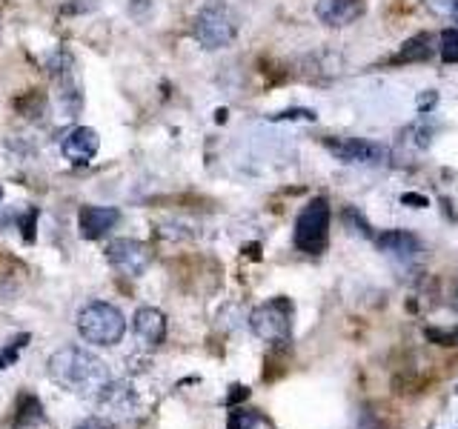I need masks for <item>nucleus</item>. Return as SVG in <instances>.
Instances as JSON below:
<instances>
[{
  "instance_id": "obj_18",
  "label": "nucleus",
  "mask_w": 458,
  "mask_h": 429,
  "mask_svg": "<svg viewBox=\"0 0 458 429\" xmlns=\"http://www.w3.org/2000/svg\"><path fill=\"white\" fill-rule=\"evenodd\" d=\"M226 429H258V415L250 409H233L229 412Z\"/></svg>"
},
{
  "instance_id": "obj_2",
  "label": "nucleus",
  "mask_w": 458,
  "mask_h": 429,
  "mask_svg": "<svg viewBox=\"0 0 458 429\" xmlns=\"http://www.w3.org/2000/svg\"><path fill=\"white\" fill-rule=\"evenodd\" d=\"M78 332L86 343L114 347L126 335V318L118 307L106 304V300H92L78 312Z\"/></svg>"
},
{
  "instance_id": "obj_6",
  "label": "nucleus",
  "mask_w": 458,
  "mask_h": 429,
  "mask_svg": "<svg viewBox=\"0 0 458 429\" xmlns=\"http://www.w3.org/2000/svg\"><path fill=\"white\" fill-rule=\"evenodd\" d=\"M324 147L335 161L350 166H384L393 157L386 147L364 138H324Z\"/></svg>"
},
{
  "instance_id": "obj_10",
  "label": "nucleus",
  "mask_w": 458,
  "mask_h": 429,
  "mask_svg": "<svg viewBox=\"0 0 458 429\" xmlns=\"http://www.w3.org/2000/svg\"><path fill=\"white\" fill-rule=\"evenodd\" d=\"M61 149H64V155H66V161H72L75 166H81V164H89L92 157L98 155V149H100V138H98L95 129H89V126H75V129H72V132L64 138Z\"/></svg>"
},
{
  "instance_id": "obj_12",
  "label": "nucleus",
  "mask_w": 458,
  "mask_h": 429,
  "mask_svg": "<svg viewBox=\"0 0 458 429\" xmlns=\"http://www.w3.org/2000/svg\"><path fill=\"white\" fill-rule=\"evenodd\" d=\"M132 329L135 335L147 343V347H161L166 338V318L161 309L155 307H140L132 318Z\"/></svg>"
},
{
  "instance_id": "obj_13",
  "label": "nucleus",
  "mask_w": 458,
  "mask_h": 429,
  "mask_svg": "<svg viewBox=\"0 0 458 429\" xmlns=\"http://www.w3.org/2000/svg\"><path fill=\"white\" fill-rule=\"evenodd\" d=\"M376 243L381 252L398 257V261H412V257H419V252H421V240L404 232V229H390V232L378 235Z\"/></svg>"
},
{
  "instance_id": "obj_25",
  "label": "nucleus",
  "mask_w": 458,
  "mask_h": 429,
  "mask_svg": "<svg viewBox=\"0 0 458 429\" xmlns=\"http://www.w3.org/2000/svg\"><path fill=\"white\" fill-rule=\"evenodd\" d=\"M75 429H109L104 421H95V418H89V421H83V424H78Z\"/></svg>"
},
{
  "instance_id": "obj_14",
  "label": "nucleus",
  "mask_w": 458,
  "mask_h": 429,
  "mask_svg": "<svg viewBox=\"0 0 458 429\" xmlns=\"http://www.w3.org/2000/svg\"><path fill=\"white\" fill-rule=\"evenodd\" d=\"M433 38L427 32L415 35L410 40H404V46L398 49V55L393 57V63H419V61H429L433 57Z\"/></svg>"
},
{
  "instance_id": "obj_16",
  "label": "nucleus",
  "mask_w": 458,
  "mask_h": 429,
  "mask_svg": "<svg viewBox=\"0 0 458 429\" xmlns=\"http://www.w3.org/2000/svg\"><path fill=\"white\" fill-rule=\"evenodd\" d=\"M438 52L444 63H458V29H444L438 38Z\"/></svg>"
},
{
  "instance_id": "obj_8",
  "label": "nucleus",
  "mask_w": 458,
  "mask_h": 429,
  "mask_svg": "<svg viewBox=\"0 0 458 429\" xmlns=\"http://www.w3.org/2000/svg\"><path fill=\"white\" fill-rule=\"evenodd\" d=\"M49 69H52L55 86H57V106L66 112V118H75L78 109L83 106V95L75 83V75H72V57H66V66H57L52 61Z\"/></svg>"
},
{
  "instance_id": "obj_15",
  "label": "nucleus",
  "mask_w": 458,
  "mask_h": 429,
  "mask_svg": "<svg viewBox=\"0 0 458 429\" xmlns=\"http://www.w3.org/2000/svg\"><path fill=\"white\" fill-rule=\"evenodd\" d=\"M47 421V415H43V404L40 398L35 395H21L18 400V412H14V421L12 426L14 429H26V426H38Z\"/></svg>"
},
{
  "instance_id": "obj_11",
  "label": "nucleus",
  "mask_w": 458,
  "mask_h": 429,
  "mask_svg": "<svg viewBox=\"0 0 458 429\" xmlns=\"http://www.w3.org/2000/svg\"><path fill=\"white\" fill-rule=\"evenodd\" d=\"M118 221H121V212L114 206H83L78 214L81 238H86V240L104 238L109 229L118 226Z\"/></svg>"
},
{
  "instance_id": "obj_9",
  "label": "nucleus",
  "mask_w": 458,
  "mask_h": 429,
  "mask_svg": "<svg viewBox=\"0 0 458 429\" xmlns=\"http://www.w3.org/2000/svg\"><path fill=\"white\" fill-rule=\"evenodd\" d=\"M364 14V0H318L315 4V18L324 26H350Z\"/></svg>"
},
{
  "instance_id": "obj_1",
  "label": "nucleus",
  "mask_w": 458,
  "mask_h": 429,
  "mask_svg": "<svg viewBox=\"0 0 458 429\" xmlns=\"http://www.w3.org/2000/svg\"><path fill=\"white\" fill-rule=\"evenodd\" d=\"M49 378L75 395H100L109 383V369L100 358L83 347L57 349L47 364Z\"/></svg>"
},
{
  "instance_id": "obj_17",
  "label": "nucleus",
  "mask_w": 458,
  "mask_h": 429,
  "mask_svg": "<svg viewBox=\"0 0 458 429\" xmlns=\"http://www.w3.org/2000/svg\"><path fill=\"white\" fill-rule=\"evenodd\" d=\"M427 341L429 343H438V347H458V326H450V329H427Z\"/></svg>"
},
{
  "instance_id": "obj_5",
  "label": "nucleus",
  "mask_w": 458,
  "mask_h": 429,
  "mask_svg": "<svg viewBox=\"0 0 458 429\" xmlns=\"http://www.w3.org/2000/svg\"><path fill=\"white\" fill-rule=\"evenodd\" d=\"M192 35L200 46L215 52V49H226L229 43L235 40L238 26H235L233 12H229L224 4H209L195 14Z\"/></svg>"
},
{
  "instance_id": "obj_4",
  "label": "nucleus",
  "mask_w": 458,
  "mask_h": 429,
  "mask_svg": "<svg viewBox=\"0 0 458 429\" xmlns=\"http://www.w3.org/2000/svg\"><path fill=\"white\" fill-rule=\"evenodd\" d=\"M329 218L327 198H312L295 221V247L307 255H321L329 243Z\"/></svg>"
},
{
  "instance_id": "obj_19",
  "label": "nucleus",
  "mask_w": 458,
  "mask_h": 429,
  "mask_svg": "<svg viewBox=\"0 0 458 429\" xmlns=\"http://www.w3.org/2000/svg\"><path fill=\"white\" fill-rule=\"evenodd\" d=\"M29 341V335H21L18 341H12L9 347L0 352V369H6V366H12L14 361H18V355H21V349H23V343Z\"/></svg>"
},
{
  "instance_id": "obj_23",
  "label": "nucleus",
  "mask_w": 458,
  "mask_h": 429,
  "mask_svg": "<svg viewBox=\"0 0 458 429\" xmlns=\"http://www.w3.org/2000/svg\"><path fill=\"white\" fill-rule=\"evenodd\" d=\"M295 118L315 121V112H312V109H290V112H281V114H276V121H295Z\"/></svg>"
},
{
  "instance_id": "obj_24",
  "label": "nucleus",
  "mask_w": 458,
  "mask_h": 429,
  "mask_svg": "<svg viewBox=\"0 0 458 429\" xmlns=\"http://www.w3.org/2000/svg\"><path fill=\"white\" fill-rule=\"evenodd\" d=\"M401 204L415 206V209H424V206H429V200L424 195H419V192H404V195H401Z\"/></svg>"
},
{
  "instance_id": "obj_27",
  "label": "nucleus",
  "mask_w": 458,
  "mask_h": 429,
  "mask_svg": "<svg viewBox=\"0 0 458 429\" xmlns=\"http://www.w3.org/2000/svg\"><path fill=\"white\" fill-rule=\"evenodd\" d=\"M0 200H4V186H0Z\"/></svg>"
},
{
  "instance_id": "obj_22",
  "label": "nucleus",
  "mask_w": 458,
  "mask_h": 429,
  "mask_svg": "<svg viewBox=\"0 0 458 429\" xmlns=\"http://www.w3.org/2000/svg\"><path fill=\"white\" fill-rule=\"evenodd\" d=\"M344 218H347V221L355 226V232H361V235H372V232H369V223H367V221L361 218V214L355 212V209H347V212H344Z\"/></svg>"
},
{
  "instance_id": "obj_21",
  "label": "nucleus",
  "mask_w": 458,
  "mask_h": 429,
  "mask_svg": "<svg viewBox=\"0 0 458 429\" xmlns=\"http://www.w3.org/2000/svg\"><path fill=\"white\" fill-rule=\"evenodd\" d=\"M229 390H233V392L226 395V407H235V404H241V400L250 398V390H247V386H241V383H233Z\"/></svg>"
},
{
  "instance_id": "obj_26",
  "label": "nucleus",
  "mask_w": 458,
  "mask_h": 429,
  "mask_svg": "<svg viewBox=\"0 0 458 429\" xmlns=\"http://www.w3.org/2000/svg\"><path fill=\"white\" fill-rule=\"evenodd\" d=\"M433 104H438V95H436V92H429V95L421 97V104H419V106H421V109H429Z\"/></svg>"
},
{
  "instance_id": "obj_20",
  "label": "nucleus",
  "mask_w": 458,
  "mask_h": 429,
  "mask_svg": "<svg viewBox=\"0 0 458 429\" xmlns=\"http://www.w3.org/2000/svg\"><path fill=\"white\" fill-rule=\"evenodd\" d=\"M429 6H433L438 14H447L450 21L458 23V0H429ZM458 29V26H455Z\"/></svg>"
},
{
  "instance_id": "obj_3",
  "label": "nucleus",
  "mask_w": 458,
  "mask_h": 429,
  "mask_svg": "<svg viewBox=\"0 0 458 429\" xmlns=\"http://www.w3.org/2000/svg\"><path fill=\"white\" fill-rule=\"evenodd\" d=\"M252 332L267 343H290L293 338V300L290 298H272L267 304L255 307L250 315Z\"/></svg>"
},
{
  "instance_id": "obj_7",
  "label": "nucleus",
  "mask_w": 458,
  "mask_h": 429,
  "mask_svg": "<svg viewBox=\"0 0 458 429\" xmlns=\"http://www.w3.org/2000/svg\"><path fill=\"white\" fill-rule=\"evenodd\" d=\"M106 257L114 269L126 272V275H143L152 264V252L147 243L132 238H118L106 247Z\"/></svg>"
}]
</instances>
